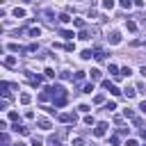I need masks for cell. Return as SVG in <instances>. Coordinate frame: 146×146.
Segmentation results:
<instances>
[{"label":"cell","mask_w":146,"mask_h":146,"mask_svg":"<svg viewBox=\"0 0 146 146\" xmlns=\"http://www.w3.org/2000/svg\"><path fill=\"white\" fill-rule=\"evenodd\" d=\"M107 128H110V125H107L105 121H100V123H98V125L94 128V135H96V137H103V135L107 132Z\"/></svg>","instance_id":"6da1fadb"},{"label":"cell","mask_w":146,"mask_h":146,"mask_svg":"<svg viewBox=\"0 0 146 146\" xmlns=\"http://www.w3.org/2000/svg\"><path fill=\"white\" fill-rule=\"evenodd\" d=\"M107 41H110L112 46H119V43H121V34H119V32H112V34L107 36Z\"/></svg>","instance_id":"7a4b0ae2"},{"label":"cell","mask_w":146,"mask_h":146,"mask_svg":"<svg viewBox=\"0 0 146 146\" xmlns=\"http://www.w3.org/2000/svg\"><path fill=\"white\" fill-rule=\"evenodd\" d=\"M59 121H62V123H71V121L75 123L78 116H75V114H59Z\"/></svg>","instance_id":"3957f363"},{"label":"cell","mask_w":146,"mask_h":146,"mask_svg":"<svg viewBox=\"0 0 146 146\" xmlns=\"http://www.w3.org/2000/svg\"><path fill=\"white\" fill-rule=\"evenodd\" d=\"M36 125H39V128H43V130H50V128H52V123H50L48 119H43V116H41V119H36Z\"/></svg>","instance_id":"277c9868"},{"label":"cell","mask_w":146,"mask_h":146,"mask_svg":"<svg viewBox=\"0 0 146 146\" xmlns=\"http://www.w3.org/2000/svg\"><path fill=\"white\" fill-rule=\"evenodd\" d=\"M27 80H30L32 84H36V87L41 84V75H32V73H27Z\"/></svg>","instance_id":"5b68a950"},{"label":"cell","mask_w":146,"mask_h":146,"mask_svg":"<svg viewBox=\"0 0 146 146\" xmlns=\"http://www.w3.org/2000/svg\"><path fill=\"white\" fill-rule=\"evenodd\" d=\"M5 66L7 68H14L16 66V57H5Z\"/></svg>","instance_id":"8992f818"},{"label":"cell","mask_w":146,"mask_h":146,"mask_svg":"<svg viewBox=\"0 0 146 146\" xmlns=\"http://www.w3.org/2000/svg\"><path fill=\"white\" fill-rule=\"evenodd\" d=\"M14 16H16V18H25V9H23V7H16V9H14Z\"/></svg>","instance_id":"52a82bcc"},{"label":"cell","mask_w":146,"mask_h":146,"mask_svg":"<svg viewBox=\"0 0 146 146\" xmlns=\"http://www.w3.org/2000/svg\"><path fill=\"white\" fill-rule=\"evenodd\" d=\"M94 57H96L98 62H103V59H105V52H103V50L98 48V50H94Z\"/></svg>","instance_id":"ba28073f"},{"label":"cell","mask_w":146,"mask_h":146,"mask_svg":"<svg viewBox=\"0 0 146 146\" xmlns=\"http://www.w3.org/2000/svg\"><path fill=\"white\" fill-rule=\"evenodd\" d=\"M123 94H125L128 98H135V94H137V91H135L132 87H125V89H123Z\"/></svg>","instance_id":"9c48e42d"},{"label":"cell","mask_w":146,"mask_h":146,"mask_svg":"<svg viewBox=\"0 0 146 146\" xmlns=\"http://www.w3.org/2000/svg\"><path fill=\"white\" fill-rule=\"evenodd\" d=\"M125 27H128L130 32H135V30H137V23H135V21H125Z\"/></svg>","instance_id":"30bf717a"},{"label":"cell","mask_w":146,"mask_h":146,"mask_svg":"<svg viewBox=\"0 0 146 146\" xmlns=\"http://www.w3.org/2000/svg\"><path fill=\"white\" fill-rule=\"evenodd\" d=\"M59 34H62V36H64V39H73V36H75V34H73V32H71V30H62V32H59Z\"/></svg>","instance_id":"8fae6325"},{"label":"cell","mask_w":146,"mask_h":146,"mask_svg":"<svg viewBox=\"0 0 146 146\" xmlns=\"http://www.w3.org/2000/svg\"><path fill=\"white\" fill-rule=\"evenodd\" d=\"M89 73H91V80H100V71L98 68H91Z\"/></svg>","instance_id":"7c38bea8"},{"label":"cell","mask_w":146,"mask_h":146,"mask_svg":"<svg viewBox=\"0 0 146 146\" xmlns=\"http://www.w3.org/2000/svg\"><path fill=\"white\" fill-rule=\"evenodd\" d=\"M30 100H32V96H30V94H21V103H23V105H27Z\"/></svg>","instance_id":"4fadbf2b"},{"label":"cell","mask_w":146,"mask_h":146,"mask_svg":"<svg viewBox=\"0 0 146 146\" xmlns=\"http://www.w3.org/2000/svg\"><path fill=\"white\" fill-rule=\"evenodd\" d=\"M94 103H96V105L105 103V96H103V94H96V96H94Z\"/></svg>","instance_id":"5bb4252c"},{"label":"cell","mask_w":146,"mask_h":146,"mask_svg":"<svg viewBox=\"0 0 146 146\" xmlns=\"http://www.w3.org/2000/svg\"><path fill=\"white\" fill-rule=\"evenodd\" d=\"M119 5H121L123 9H130V7H132V0H119Z\"/></svg>","instance_id":"9a60e30c"},{"label":"cell","mask_w":146,"mask_h":146,"mask_svg":"<svg viewBox=\"0 0 146 146\" xmlns=\"http://www.w3.org/2000/svg\"><path fill=\"white\" fill-rule=\"evenodd\" d=\"M73 23H75V27H80V30H84V21H82V18H73Z\"/></svg>","instance_id":"2e32d148"},{"label":"cell","mask_w":146,"mask_h":146,"mask_svg":"<svg viewBox=\"0 0 146 146\" xmlns=\"http://www.w3.org/2000/svg\"><path fill=\"white\" fill-rule=\"evenodd\" d=\"M80 39H84V41L91 39V32H89V30H82V32H80Z\"/></svg>","instance_id":"e0dca14e"},{"label":"cell","mask_w":146,"mask_h":146,"mask_svg":"<svg viewBox=\"0 0 146 146\" xmlns=\"http://www.w3.org/2000/svg\"><path fill=\"white\" fill-rule=\"evenodd\" d=\"M80 57H82V59H91V57H94V52H91V50H82V55H80Z\"/></svg>","instance_id":"ac0fdd59"},{"label":"cell","mask_w":146,"mask_h":146,"mask_svg":"<svg viewBox=\"0 0 146 146\" xmlns=\"http://www.w3.org/2000/svg\"><path fill=\"white\" fill-rule=\"evenodd\" d=\"M82 91H84V94H91V91H94V82H89V84H84V87H82Z\"/></svg>","instance_id":"d6986e66"},{"label":"cell","mask_w":146,"mask_h":146,"mask_svg":"<svg viewBox=\"0 0 146 146\" xmlns=\"http://www.w3.org/2000/svg\"><path fill=\"white\" fill-rule=\"evenodd\" d=\"M110 94H112V96H119V94H121V89H119V87H114V84H110Z\"/></svg>","instance_id":"ffe728a7"},{"label":"cell","mask_w":146,"mask_h":146,"mask_svg":"<svg viewBox=\"0 0 146 146\" xmlns=\"http://www.w3.org/2000/svg\"><path fill=\"white\" fill-rule=\"evenodd\" d=\"M62 105H66V96L64 98H55V107H62Z\"/></svg>","instance_id":"44dd1931"},{"label":"cell","mask_w":146,"mask_h":146,"mask_svg":"<svg viewBox=\"0 0 146 146\" xmlns=\"http://www.w3.org/2000/svg\"><path fill=\"white\" fill-rule=\"evenodd\" d=\"M41 144H43V139H41V137H36V135H34V137H32V146H41Z\"/></svg>","instance_id":"7402d4cb"},{"label":"cell","mask_w":146,"mask_h":146,"mask_svg":"<svg viewBox=\"0 0 146 146\" xmlns=\"http://www.w3.org/2000/svg\"><path fill=\"white\" fill-rule=\"evenodd\" d=\"M68 21H73L68 14H62V16H59V23H68Z\"/></svg>","instance_id":"603a6c76"},{"label":"cell","mask_w":146,"mask_h":146,"mask_svg":"<svg viewBox=\"0 0 146 146\" xmlns=\"http://www.w3.org/2000/svg\"><path fill=\"white\" fill-rule=\"evenodd\" d=\"M103 7H105V9H112V7H114V0H103Z\"/></svg>","instance_id":"cb8c5ba5"},{"label":"cell","mask_w":146,"mask_h":146,"mask_svg":"<svg viewBox=\"0 0 146 146\" xmlns=\"http://www.w3.org/2000/svg\"><path fill=\"white\" fill-rule=\"evenodd\" d=\"M27 34H30V36H39V27H32V30H27Z\"/></svg>","instance_id":"d4e9b609"},{"label":"cell","mask_w":146,"mask_h":146,"mask_svg":"<svg viewBox=\"0 0 146 146\" xmlns=\"http://www.w3.org/2000/svg\"><path fill=\"white\" fill-rule=\"evenodd\" d=\"M130 73H132V71H130V66H123V68H121V75H125V78H128Z\"/></svg>","instance_id":"484cf974"},{"label":"cell","mask_w":146,"mask_h":146,"mask_svg":"<svg viewBox=\"0 0 146 146\" xmlns=\"http://www.w3.org/2000/svg\"><path fill=\"white\" fill-rule=\"evenodd\" d=\"M59 78H62V80H71V73H68V71H62Z\"/></svg>","instance_id":"4316f807"},{"label":"cell","mask_w":146,"mask_h":146,"mask_svg":"<svg viewBox=\"0 0 146 146\" xmlns=\"http://www.w3.org/2000/svg\"><path fill=\"white\" fill-rule=\"evenodd\" d=\"M82 78H84V71H78L75 73V82H82Z\"/></svg>","instance_id":"83f0119b"},{"label":"cell","mask_w":146,"mask_h":146,"mask_svg":"<svg viewBox=\"0 0 146 146\" xmlns=\"http://www.w3.org/2000/svg\"><path fill=\"white\" fill-rule=\"evenodd\" d=\"M105 110H116V103H114V100H110V103L105 105Z\"/></svg>","instance_id":"f1b7e54d"},{"label":"cell","mask_w":146,"mask_h":146,"mask_svg":"<svg viewBox=\"0 0 146 146\" xmlns=\"http://www.w3.org/2000/svg\"><path fill=\"white\" fill-rule=\"evenodd\" d=\"M123 114H125L128 119H135V112H132V110H123Z\"/></svg>","instance_id":"f546056e"},{"label":"cell","mask_w":146,"mask_h":146,"mask_svg":"<svg viewBox=\"0 0 146 146\" xmlns=\"http://www.w3.org/2000/svg\"><path fill=\"white\" fill-rule=\"evenodd\" d=\"M46 78H55V71L52 68H46Z\"/></svg>","instance_id":"4dcf8cb0"},{"label":"cell","mask_w":146,"mask_h":146,"mask_svg":"<svg viewBox=\"0 0 146 146\" xmlns=\"http://www.w3.org/2000/svg\"><path fill=\"white\" fill-rule=\"evenodd\" d=\"M110 144H114V146H116V144H119V137H116V135H112V137H110Z\"/></svg>","instance_id":"1f68e13d"},{"label":"cell","mask_w":146,"mask_h":146,"mask_svg":"<svg viewBox=\"0 0 146 146\" xmlns=\"http://www.w3.org/2000/svg\"><path fill=\"white\" fill-rule=\"evenodd\" d=\"M132 2H135V7H144V2H141V0H132Z\"/></svg>","instance_id":"d6a6232c"},{"label":"cell","mask_w":146,"mask_h":146,"mask_svg":"<svg viewBox=\"0 0 146 146\" xmlns=\"http://www.w3.org/2000/svg\"><path fill=\"white\" fill-rule=\"evenodd\" d=\"M125 146H137V141H135V139H128V144H125Z\"/></svg>","instance_id":"836d02e7"},{"label":"cell","mask_w":146,"mask_h":146,"mask_svg":"<svg viewBox=\"0 0 146 146\" xmlns=\"http://www.w3.org/2000/svg\"><path fill=\"white\" fill-rule=\"evenodd\" d=\"M139 137H144V139H146V128H141V130H139Z\"/></svg>","instance_id":"e575fe53"},{"label":"cell","mask_w":146,"mask_h":146,"mask_svg":"<svg viewBox=\"0 0 146 146\" xmlns=\"http://www.w3.org/2000/svg\"><path fill=\"white\" fill-rule=\"evenodd\" d=\"M139 110H141V112H144V114H146V100H144V103H141V105H139Z\"/></svg>","instance_id":"d590c367"},{"label":"cell","mask_w":146,"mask_h":146,"mask_svg":"<svg viewBox=\"0 0 146 146\" xmlns=\"http://www.w3.org/2000/svg\"><path fill=\"white\" fill-rule=\"evenodd\" d=\"M141 75H144V78H146V66H141Z\"/></svg>","instance_id":"8d00e7d4"},{"label":"cell","mask_w":146,"mask_h":146,"mask_svg":"<svg viewBox=\"0 0 146 146\" xmlns=\"http://www.w3.org/2000/svg\"><path fill=\"white\" fill-rule=\"evenodd\" d=\"M16 146H25V144H16Z\"/></svg>","instance_id":"74e56055"}]
</instances>
